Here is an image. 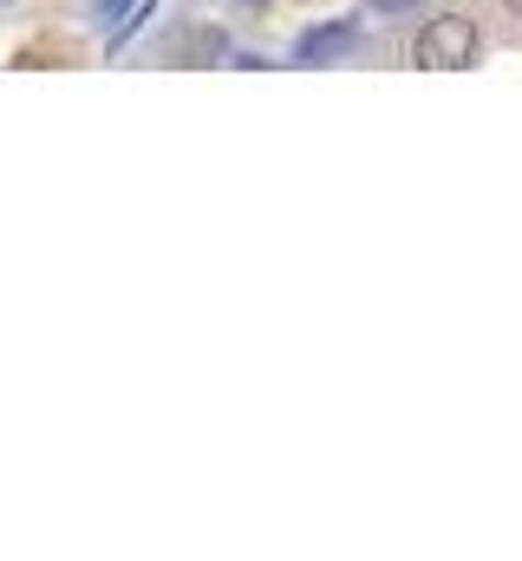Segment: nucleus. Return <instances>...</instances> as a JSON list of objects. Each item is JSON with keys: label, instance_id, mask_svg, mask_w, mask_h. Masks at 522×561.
<instances>
[{"label": "nucleus", "instance_id": "nucleus-1", "mask_svg": "<svg viewBox=\"0 0 522 561\" xmlns=\"http://www.w3.org/2000/svg\"><path fill=\"white\" fill-rule=\"evenodd\" d=\"M411 59L431 66V72L470 66V59H477V26H470L464 13H431V20L418 26V39H411Z\"/></svg>", "mask_w": 522, "mask_h": 561}, {"label": "nucleus", "instance_id": "nucleus-5", "mask_svg": "<svg viewBox=\"0 0 522 561\" xmlns=\"http://www.w3.org/2000/svg\"><path fill=\"white\" fill-rule=\"evenodd\" d=\"M503 7H510V13H517V20H522V0H503Z\"/></svg>", "mask_w": 522, "mask_h": 561}, {"label": "nucleus", "instance_id": "nucleus-2", "mask_svg": "<svg viewBox=\"0 0 522 561\" xmlns=\"http://www.w3.org/2000/svg\"><path fill=\"white\" fill-rule=\"evenodd\" d=\"M353 46H360V26H353V20H333V26L300 33V39H294V59H300V66H327V59H347Z\"/></svg>", "mask_w": 522, "mask_h": 561}, {"label": "nucleus", "instance_id": "nucleus-4", "mask_svg": "<svg viewBox=\"0 0 522 561\" xmlns=\"http://www.w3.org/2000/svg\"><path fill=\"white\" fill-rule=\"evenodd\" d=\"M379 13H405V7H418V0H373Z\"/></svg>", "mask_w": 522, "mask_h": 561}, {"label": "nucleus", "instance_id": "nucleus-3", "mask_svg": "<svg viewBox=\"0 0 522 561\" xmlns=\"http://www.w3.org/2000/svg\"><path fill=\"white\" fill-rule=\"evenodd\" d=\"M137 0H92V26H118Z\"/></svg>", "mask_w": 522, "mask_h": 561}]
</instances>
